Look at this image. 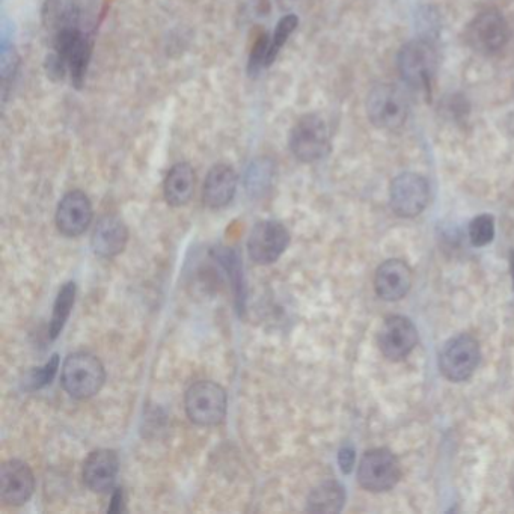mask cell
<instances>
[{"label": "cell", "mask_w": 514, "mask_h": 514, "mask_svg": "<svg viewBox=\"0 0 514 514\" xmlns=\"http://www.w3.org/2000/svg\"><path fill=\"white\" fill-rule=\"evenodd\" d=\"M53 38V53L47 59L50 76L62 79L70 74L71 82L77 88L83 85L89 58H91V41L80 28L67 29L59 32Z\"/></svg>", "instance_id": "cell-1"}, {"label": "cell", "mask_w": 514, "mask_h": 514, "mask_svg": "<svg viewBox=\"0 0 514 514\" xmlns=\"http://www.w3.org/2000/svg\"><path fill=\"white\" fill-rule=\"evenodd\" d=\"M106 371L100 359L88 352H76L62 365L61 382L77 400L94 397L105 385Z\"/></svg>", "instance_id": "cell-2"}, {"label": "cell", "mask_w": 514, "mask_h": 514, "mask_svg": "<svg viewBox=\"0 0 514 514\" xmlns=\"http://www.w3.org/2000/svg\"><path fill=\"white\" fill-rule=\"evenodd\" d=\"M184 404L187 417L199 427L219 426L227 417V392L212 380H199L193 383L187 389Z\"/></svg>", "instance_id": "cell-3"}, {"label": "cell", "mask_w": 514, "mask_h": 514, "mask_svg": "<svg viewBox=\"0 0 514 514\" xmlns=\"http://www.w3.org/2000/svg\"><path fill=\"white\" fill-rule=\"evenodd\" d=\"M367 112L368 118L377 129L397 130L406 123L409 101L397 86L383 83L371 89Z\"/></svg>", "instance_id": "cell-4"}, {"label": "cell", "mask_w": 514, "mask_h": 514, "mask_svg": "<svg viewBox=\"0 0 514 514\" xmlns=\"http://www.w3.org/2000/svg\"><path fill=\"white\" fill-rule=\"evenodd\" d=\"M290 150L300 162L311 163L328 156L331 139L325 121L317 115H306L291 130Z\"/></svg>", "instance_id": "cell-5"}, {"label": "cell", "mask_w": 514, "mask_h": 514, "mask_svg": "<svg viewBox=\"0 0 514 514\" xmlns=\"http://www.w3.org/2000/svg\"><path fill=\"white\" fill-rule=\"evenodd\" d=\"M435 49L427 40L410 41L398 55V68L401 76L414 88L429 91L436 74Z\"/></svg>", "instance_id": "cell-6"}, {"label": "cell", "mask_w": 514, "mask_h": 514, "mask_svg": "<svg viewBox=\"0 0 514 514\" xmlns=\"http://www.w3.org/2000/svg\"><path fill=\"white\" fill-rule=\"evenodd\" d=\"M480 358L478 341L462 334L445 344L439 355V368L451 382H465L477 370Z\"/></svg>", "instance_id": "cell-7"}, {"label": "cell", "mask_w": 514, "mask_h": 514, "mask_svg": "<svg viewBox=\"0 0 514 514\" xmlns=\"http://www.w3.org/2000/svg\"><path fill=\"white\" fill-rule=\"evenodd\" d=\"M400 477V463H398L397 457L386 448L368 451L359 463V484L370 492L391 490L400 481Z\"/></svg>", "instance_id": "cell-8"}, {"label": "cell", "mask_w": 514, "mask_h": 514, "mask_svg": "<svg viewBox=\"0 0 514 514\" xmlns=\"http://www.w3.org/2000/svg\"><path fill=\"white\" fill-rule=\"evenodd\" d=\"M469 46L478 53L484 55H492L504 49L511 37L510 26L499 11L487 10L478 14L471 25L468 32Z\"/></svg>", "instance_id": "cell-9"}, {"label": "cell", "mask_w": 514, "mask_h": 514, "mask_svg": "<svg viewBox=\"0 0 514 514\" xmlns=\"http://www.w3.org/2000/svg\"><path fill=\"white\" fill-rule=\"evenodd\" d=\"M429 198V183L421 175L406 172L392 181L391 209L400 218H415L423 213Z\"/></svg>", "instance_id": "cell-10"}, {"label": "cell", "mask_w": 514, "mask_h": 514, "mask_svg": "<svg viewBox=\"0 0 514 514\" xmlns=\"http://www.w3.org/2000/svg\"><path fill=\"white\" fill-rule=\"evenodd\" d=\"M288 243H290V234L281 222H258L249 236V257L260 266L275 263L284 254Z\"/></svg>", "instance_id": "cell-11"}, {"label": "cell", "mask_w": 514, "mask_h": 514, "mask_svg": "<svg viewBox=\"0 0 514 514\" xmlns=\"http://www.w3.org/2000/svg\"><path fill=\"white\" fill-rule=\"evenodd\" d=\"M417 343V328L406 317H388L380 329L379 347L389 361H401L407 358Z\"/></svg>", "instance_id": "cell-12"}, {"label": "cell", "mask_w": 514, "mask_h": 514, "mask_svg": "<svg viewBox=\"0 0 514 514\" xmlns=\"http://www.w3.org/2000/svg\"><path fill=\"white\" fill-rule=\"evenodd\" d=\"M35 477L28 463L8 460L0 469V496L7 504L22 505L31 499Z\"/></svg>", "instance_id": "cell-13"}, {"label": "cell", "mask_w": 514, "mask_h": 514, "mask_svg": "<svg viewBox=\"0 0 514 514\" xmlns=\"http://www.w3.org/2000/svg\"><path fill=\"white\" fill-rule=\"evenodd\" d=\"M91 221V201L80 190L68 192L59 202L56 210V225L65 237H77L85 233Z\"/></svg>", "instance_id": "cell-14"}, {"label": "cell", "mask_w": 514, "mask_h": 514, "mask_svg": "<svg viewBox=\"0 0 514 514\" xmlns=\"http://www.w3.org/2000/svg\"><path fill=\"white\" fill-rule=\"evenodd\" d=\"M120 460L112 450H97L89 454L83 465V481L95 493L109 492L115 486Z\"/></svg>", "instance_id": "cell-15"}, {"label": "cell", "mask_w": 514, "mask_h": 514, "mask_svg": "<svg viewBox=\"0 0 514 514\" xmlns=\"http://www.w3.org/2000/svg\"><path fill=\"white\" fill-rule=\"evenodd\" d=\"M129 230L117 216H105L95 225L91 237L92 251L101 258H114L126 249Z\"/></svg>", "instance_id": "cell-16"}, {"label": "cell", "mask_w": 514, "mask_h": 514, "mask_svg": "<svg viewBox=\"0 0 514 514\" xmlns=\"http://www.w3.org/2000/svg\"><path fill=\"white\" fill-rule=\"evenodd\" d=\"M412 287V270L401 260H388L377 269L374 288L377 296L394 302L403 299Z\"/></svg>", "instance_id": "cell-17"}, {"label": "cell", "mask_w": 514, "mask_h": 514, "mask_svg": "<svg viewBox=\"0 0 514 514\" xmlns=\"http://www.w3.org/2000/svg\"><path fill=\"white\" fill-rule=\"evenodd\" d=\"M237 192V174L231 166L216 165L210 169L202 189V201L209 209H224Z\"/></svg>", "instance_id": "cell-18"}, {"label": "cell", "mask_w": 514, "mask_h": 514, "mask_svg": "<svg viewBox=\"0 0 514 514\" xmlns=\"http://www.w3.org/2000/svg\"><path fill=\"white\" fill-rule=\"evenodd\" d=\"M80 5L77 0H46L43 8V23L55 37L67 29L79 28Z\"/></svg>", "instance_id": "cell-19"}, {"label": "cell", "mask_w": 514, "mask_h": 514, "mask_svg": "<svg viewBox=\"0 0 514 514\" xmlns=\"http://www.w3.org/2000/svg\"><path fill=\"white\" fill-rule=\"evenodd\" d=\"M165 198L172 207L186 205L195 190V172L187 163H177L166 175Z\"/></svg>", "instance_id": "cell-20"}, {"label": "cell", "mask_w": 514, "mask_h": 514, "mask_svg": "<svg viewBox=\"0 0 514 514\" xmlns=\"http://www.w3.org/2000/svg\"><path fill=\"white\" fill-rule=\"evenodd\" d=\"M346 502V492L337 481H326L311 492L308 510L314 513H338Z\"/></svg>", "instance_id": "cell-21"}, {"label": "cell", "mask_w": 514, "mask_h": 514, "mask_svg": "<svg viewBox=\"0 0 514 514\" xmlns=\"http://www.w3.org/2000/svg\"><path fill=\"white\" fill-rule=\"evenodd\" d=\"M74 300H76V284L74 282H68L64 287L59 290L58 297H56L55 306H53V316L50 320L49 334L52 340H55L62 329H64L65 323H67L68 317H70L71 310H73Z\"/></svg>", "instance_id": "cell-22"}, {"label": "cell", "mask_w": 514, "mask_h": 514, "mask_svg": "<svg viewBox=\"0 0 514 514\" xmlns=\"http://www.w3.org/2000/svg\"><path fill=\"white\" fill-rule=\"evenodd\" d=\"M469 237H471L472 245L477 248L489 245L495 237V222H493L492 216L481 215L475 218L469 225Z\"/></svg>", "instance_id": "cell-23"}, {"label": "cell", "mask_w": 514, "mask_h": 514, "mask_svg": "<svg viewBox=\"0 0 514 514\" xmlns=\"http://www.w3.org/2000/svg\"><path fill=\"white\" fill-rule=\"evenodd\" d=\"M272 175V163L269 160H257V162L252 163L251 168L248 169V175H246L248 189L251 192L266 189L267 184L272 180Z\"/></svg>", "instance_id": "cell-24"}, {"label": "cell", "mask_w": 514, "mask_h": 514, "mask_svg": "<svg viewBox=\"0 0 514 514\" xmlns=\"http://www.w3.org/2000/svg\"><path fill=\"white\" fill-rule=\"evenodd\" d=\"M297 23H299L297 17L290 14V16H285L284 19H281V22L276 26L275 34L270 38V55H272L273 61L278 56L279 50L287 43L290 35L296 31Z\"/></svg>", "instance_id": "cell-25"}, {"label": "cell", "mask_w": 514, "mask_h": 514, "mask_svg": "<svg viewBox=\"0 0 514 514\" xmlns=\"http://www.w3.org/2000/svg\"><path fill=\"white\" fill-rule=\"evenodd\" d=\"M59 368L58 355H53L52 359L44 365L43 368H37L34 373L29 377V386L31 389H40L43 386L49 385L55 377L56 371Z\"/></svg>", "instance_id": "cell-26"}, {"label": "cell", "mask_w": 514, "mask_h": 514, "mask_svg": "<svg viewBox=\"0 0 514 514\" xmlns=\"http://www.w3.org/2000/svg\"><path fill=\"white\" fill-rule=\"evenodd\" d=\"M355 460L356 454L352 445H346V447L341 448L340 454H338V462H340L341 471H343L344 474L352 472Z\"/></svg>", "instance_id": "cell-27"}, {"label": "cell", "mask_w": 514, "mask_h": 514, "mask_svg": "<svg viewBox=\"0 0 514 514\" xmlns=\"http://www.w3.org/2000/svg\"><path fill=\"white\" fill-rule=\"evenodd\" d=\"M123 492L121 490H117V493H115L114 498H112V505L109 510L111 511H121L123 510Z\"/></svg>", "instance_id": "cell-28"}, {"label": "cell", "mask_w": 514, "mask_h": 514, "mask_svg": "<svg viewBox=\"0 0 514 514\" xmlns=\"http://www.w3.org/2000/svg\"><path fill=\"white\" fill-rule=\"evenodd\" d=\"M510 266H511V278H513V287H514V252H511V255H510Z\"/></svg>", "instance_id": "cell-29"}, {"label": "cell", "mask_w": 514, "mask_h": 514, "mask_svg": "<svg viewBox=\"0 0 514 514\" xmlns=\"http://www.w3.org/2000/svg\"><path fill=\"white\" fill-rule=\"evenodd\" d=\"M511 486H513V493H514V474H513V481H511Z\"/></svg>", "instance_id": "cell-30"}]
</instances>
